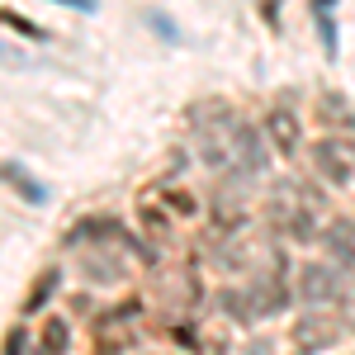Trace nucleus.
<instances>
[{
	"label": "nucleus",
	"mask_w": 355,
	"mask_h": 355,
	"mask_svg": "<svg viewBox=\"0 0 355 355\" xmlns=\"http://www.w3.org/2000/svg\"><path fill=\"white\" fill-rule=\"evenodd\" d=\"M313 171H318V180L331 185V190H351L355 185V152L341 137H318L313 142Z\"/></svg>",
	"instance_id": "1"
},
{
	"label": "nucleus",
	"mask_w": 355,
	"mask_h": 355,
	"mask_svg": "<svg viewBox=\"0 0 355 355\" xmlns=\"http://www.w3.org/2000/svg\"><path fill=\"white\" fill-rule=\"evenodd\" d=\"M341 299V270L327 266V261H308L299 266V303L308 308H322V303Z\"/></svg>",
	"instance_id": "2"
},
{
	"label": "nucleus",
	"mask_w": 355,
	"mask_h": 355,
	"mask_svg": "<svg viewBox=\"0 0 355 355\" xmlns=\"http://www.w3.org/2000/svg\"><path fill=\"white\" fill-rule=\"evenodd\" d=\"M266 142H270V137H266V128H256V123L237 119V123H232V142H227V147H232V157H237V166H242V171L261 175V171L270 166V152H266Z\"/></svg>",
	"instance_id": "3"
},
{
	"label": "nucleus",
	"mask_w": 355,
	"mask_h": 355,
	"mask_svg": "<svg viewBox=\"0 0 355 355\" xmlns=\"http://www.w3.org/2000/svg\"><path fill=\"white\" fill-rule=\"evenodd\" d=\"M336 327H331V318H322V308H308L299 322H294V355H313V351H327Z\"/></svg>",
	"instance_id": "4"
},
{
	"label": "nucleus",
	"mask_w": 355,
	"mask_h": 355,
	"mask_svg": "<svg viewBox=\"0 0 355 355\" xmlns=\"http://www.w3.org/2000/svg\"><path fill=\"white\" fill-rule=\"evenodd\" d=\"M266 137H270L275 152L294 157V152L303 147V123H299V114H289L284 105H279V110H270V114H266Z\"/></svg>",
	"instance_id": "5"
},
{
	"label": "nucleus",
	"mask_w": 355,
	"mask_h": 355,
	"mask_svg": "<svg viewBox=\"0 0 355 355\" xmlns=\"http://www.w3.org/2000/svg\"><path fill=\"white\" fill-rule=\"evenodd\" d=\"M137 227H142L152 242H171V237H175V214H171L166 204L142 199V204H137Z\"/></svg>",
	"instance_id": "6"
},
{
	"label": "nucleus",
	"mask_w": 355,
	"mask_h": 355,
	"mask_svg": "<svg viewBox=\"0 0 355 355\" xmlns=\"http://www.w3.org/2000/svg\"><path fill=\"white\" fill-rule=\"evenodd\" d=\"M322 246L331 251V261H336V266H351V270H355V218L331 223L327 232H322Z\"/></svg>",
	"instance_id": "7"
},
{
	"label": "nucleus",
	"mask_w": 355,
	"mask_h": 355,
	"mask_svg": "<svg viewBox=\"0 0 355 355\" xmlns=\"http://www.w3.org/2000/svg\"><path fill=\"white\" fill-rule=\"evenodd\" d=\"M218 308L237 322V327H246V322H256V318H261L256 289H218Z\"/></svg>",
	"instance_id": "8"
},
{
	"label": "nucleus",
	"mask_w": 355,
	"mask_h": 355,
	"mask_svg": "<svg viewBox=\"0 0 355 355\" xmlns=\"http://www.w3.org/2000/svg\"><path fill=\"white\" fill-rule=\"evenodd\" d=\"M147 313V303L137 299H123V303H114V308H105V313H95V322H90V331H114V327H123V322H137Z\"/></svg>",
	"instance_id": "9"
},
{
	"label": "nucleus",
	"mask_w": 355,
	"mask_h": 355,
	"mask_svg": "<svg viewBox=\"0 0 355 355\" xmlns=\"http://www.w3.org/2000/svg\"><path fill=\"white\" fill-rule=\"evenodd\" d=\"M57 289H62V266H48V270L33 279V289H28V299H24V313H43Z\"/></svg>",
	"instance_id": "10"
},
{
	"label": "nucleus",
	"mask_w": 355,
	"mask_h": 355,
	"mask_svg": "<svg viewBox=\"0 0 355 355\" xmlns=\"http://www.w3.org/2000/svg\"><path fill=\"white\" fill-rule=\"evenodd\" d=\"M81 270H85V279H90V284H119V279H123V266L114 261L110 251H90Z\"/></svg>",
	"instance_id": "11"
},
{
	"label": "nucleus",
	"mask_w": 355,
	"mask_h": 355,
	"mask_svg": "<svg viewBox=\"0 0 355 355\" xmlns=\"http://www.w3.org/2000/svg\"><path fill=\"white\" fill-rule=\"evenodd\" d=\"M256 303H261V313H284L289 308V284L275 275V279H261L256 284Z\"/></svg>",
	"instance_id": "12"
},
{
	"label": "nucleus",
	"mask_w": 355,
	"mask_h": 355,
	"mask_svg": "<svg viewBox=\"0 0 355 355\" xmlns=\"http://www.w3.org/2000/svg\"><path fill=\"white\" fill-rule=\"evenodd\" d=\"M71 346V327L62 322V318H48V327H43V351L38 355H67Z\"/></svg>",
	"instance_id": "13"
},
{
	"label": "nucleus",
	"mask_w": 355,
	"mask_h": 355,
	"mask_svg": "<svg viewBox=\"0 0 355 355\" xmlns=\"http://www.w3.org/2000/svg\"><path fill=\"white\" fill-rule=\"evenodd\" d=\"M5 180L15 185V194H24L28 204H43V185H38V180L28 175V171H19L15 162H5Z\"/></svg>",
	"instance_id": "14"
},
{
	"label": "nucleus",
	"mask_w": 355,
	"mask_h": 355,
	"mask_svg": "<svg viewBox=\"0 0 355 355\" xmlns=\"http://www.w3.org/2000/svg\"><path fill=\"white\" fill-rule=\"evenodd\" d=\"M162 204L175 214V218H194V214H199V199H194L190 190H180V185H166V190H162Z\"/></svg>",
	"instance_id": "15"
},
{
	"label": "nucleus",
	"mask_w": 355,
	"mask_h": 355,
	"mask_svg": "<svg viewBox=\"0 0 355 355\" xmlns=\"http://www.w3.org/2000/svg\"><path fill=\"white\" fill-rule=\"evenodd\" d=\"M284 227H289V237H294V242H313V237H318V223H313L308 209H294V214L284 218Z\"/></svg>",
	"instance_id": "16"
},
{
	"label": "nucleus",
	"mask_w": 355,
	"mask_h": 355,
	"mask_svg": "<svg viewBox=\"0 0 355 355\" xmlns=\"http://www.w3.org/2000/svg\"><path fill=\"white\" fill-rule=\"evenodd\" d=\"M318 24H322V43H327V57H336V24H331V0H318Z\"/></svg>",
	"instance_id": "17"
},
{
	"label": "nucleus",
	"mask_w": 355,
	"mask_h": 355,
	"mask_svg": "<svg viewBox=\"0 0 355 355\" xmlns=\"http://www.w3.org/2000/svg\"><path fill=\"white\" fill-rule=\"evenodd\" d=\"M5 28H15V33H24V38H43V28L28 24L24 15H15V10H5Z\"/></svg>",
	"instance_id": "18"
},
{
	"label": "nucleus",
	"mask_w": 355,
	"mask_h": 355,
	"mask_svg": "<svg viewBox=\"0 0 355 355\" xmlns=\"http://www.w3.org/2000/svg\"><path fill=\"white\" fill-rule=\"evenodd\" d=\"M5 355H28V331L24 327H10V331H5Z\"/></svg>",
	"instance_id": "19"
},
{
	"label": "nucleus",
	"mask_w": 355,
	"mask_h": 355,
	"mask_svg": "<svg viewBox=\"0 0 355 355\" xmlns=\"http://www.w3.org/2000/svg\"><path fill=\"white\" fill-rule=\"evenodd\" d=\"M53 5H67V10H81V15H95L100 0H53Z\"/></svg>",
	"instance_id": "20"
}]
</instances>
